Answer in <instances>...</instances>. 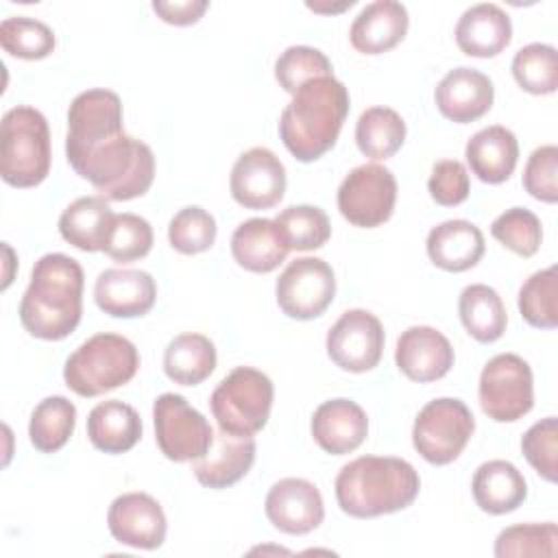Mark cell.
<instances>
[{"mask_svg": "<svg viewBox=\"0 0 558 558\" xmlns=\"http://www.w3.org/2000/svg\"><path fill=\"white\" fill-rule=\"evenodd\" d=\"M83 268L63 253L39 257L20 303L22 327L39 340H63L81 323Z\"/></svg>", "mask_w": 558, "mask_h": 558, "instance_id": "obj_1", "label": "cell"}, {"mask_svg": "<svg viewBox=\"0 0 558 558\" xmlns=\"http://www.w3.org/2000/svg\"><path fill=\"white\" fill-rule=\"evenodd\" d=\"M72 170L107 201L144 196L155 179V155L148 144L122 133L87 144H65Z\"/></svg>", "mask_w": 558, "mask_h": 558, "instance_id": "obj_2", "label": "cell"}, {"mask_svg": "<svg viewBox=\"0 0 558 558\" xmlns=\"http://www.w3.org/2000/svg\"><path fill=\"white\" fill-rule=\"evenodd\" d=\"M349 113V92L333 74L301 85L279 118L283 146L299 161H316L333 148Z\"/></svg>", "mask_w": 558, "mask_h": 558, "instance_id": "obj_3", "label": "cell"}, {"mask_svg": "<svg viewBox=\"0 0 558 558\" xmlns=\"http://www.w3.org/2000/svg\"><path fill=\"white\" fill-rule=\"evenodd\" d=\"M421 488L416 469L392 456H360L336 475V499L344 514L373 519L408 508Z\"/></svg>", "mask_w": 558, "mask_h": 558, "instance_id": "obj_4", "label": "cell"}, {"mask_svg": "<svg viewBox=\"0 0 558 558\" xmlns=\"http://www.w3.org/2000/svg\"><path fill=\"white\" fill-rule=\"evenodd\" d=\"M140 368L135 344L120 333L87 338L63 366L65 386L78 397H100L129 384Z\"/></svg>", "mask_w": 558, "mask_h": 558, "instance_id": "obj_5", "label": "cell"}, {"mask_svg": "<svg viewBox=\"0 0 558 558\" xmlns=\"http://www.w3.org/2000/svg\"><path fill=\"white\" fill-rule=\"evenodd\" d=\"M50 172L48 120L35 107L9 109L0 126V174L13 187H35Z\"/></svg>", "mask_w": 558, "mask_h": 558, "instance_id": "obj_6", "label": "cell"}, {"mask_svg": "<svg viewBox=\"0 0 558 558\" xmlns=\"http://www.w3.org/2000/svg\"><path fill=\"white\" fill-rule=\"evenodd\" d=\"M272 381L253 366H235L211 392L209 408L218 427L233 436H253L270 418Z\"/></svg>", "mask_w": 558, "mask_h": 558, "instance_id": "obj_7", "label": "cell"}, {"mask_svg": "<svg viewBox=\"0 0 558 558\" xmlns=\"http://www.w3.org/2000/svg\"><path fill=\"white\" fill-rule=\"evenodd\" d=\"M475 418L464 401L440 397L421 408L412 427V445L429 464L453 462L471 440Z\"/></svg>", "mask_w": 558, "mask_h": 558, "instance_id": "obj_8", "label": "cell"}, {"mask_svg": "<svg viewBox=\"0 0 558 558\" xmlns=\"http://www.w3.org/2000/svg\"><path fill=\"white\" fill-rule=\"evenodd\" d=\"M532 368L517 353H499L480 375V405L497 423H514L534 405Z\"/></svg>", "mask_w": 558, "mask_h": 558, "instance_id": "obj_9", "label": "cell"}, {"mask_svg": "<svg viewBox=\"0 0 558 558\" xmlns=\"http://www.w3.org/2000/svg\"><path fill=\"white\" fill-rule=\"evenodd\" d=\"M153 423L157 447L172 462L198 460L214 442L209 421L185 397L174 392H163L155 399Z\"/></svg>", "mask_w": 558, "mask_h": 558, "instance_id": "obj_10", "label": "cell"}, {"mask_svg": "<svg viewBox=\"0 0 558 558\" xmlns=\"http://www.w3.org/2000/svg\"><path fill=\"white\" fill-rule=\"evenodd\" d=\"M397 203V179L379 163L353 168L338 187V209L355 227L373 229L384 225Z\"/></svg>", "mask_w": 558, "mask_h": 558, "instance_id": "obj_11", "label": "cell"}, {"mask_svg": "<svg viewBox=\"0 0 558 558\" xmlns=\"http://www.w3.org/2000/svg\"><path fill=\"white\" fill-rule=\"evenodd\" d=\"M281 312L296 320L320 316L336 296V277L320 257H296L286 266L275 283Z\"/></svg>", "mask_w": 558, "mask_h": 558, "instance_id": "obj_12", "label": "cell"}, {"mask_svg": "<svg viewBox=\"0 0 558 558\" xmlns=\"http://www.w3.org/2000/svg\"><path fill=\"white\" fill-rule=\"evenodd\" d=\"M384 327L368 310H347L327 331V355L349 373L375 368L384 353Z\"/></svg>", "mask_w": 558, "mask_h": 558, "instance_id": "obj_13", "label": "cell"}, {"mask_svg": "<svg viewBox=\"0 0 558 558\" xmlns=\"http://www.w3.org/2000/svg\"><path fill=\"white\" fill-rule=\"evenodd\" d=\"M229 190L233 201L246 209L275 207L286 192V168L270 148H248L231 168Z\"/></svg>", "mask_w": 558, "mask_h": 558, "instance_id": "obj_14", "label": "cell"}, {"mask_svg": "<svg viewBox=\"0 0 558 558\" xmlns=\"http://www.w3.org/2000/svg\"><path fill=\"white\" fill-rule=\"evenodd\" d=\"M107 525L118 543L137 549L161 547L168 530L163 508L146 493L116 497L107 512Z\"/></svg>", "mask_w": 558, "mask_h": 558, "instance_id": "obj_15", "label": "cell"}, {"mask_svg": "<svg viewBox=\"0 0 558 558\" xmlns=\"http://www.w3.org/2000/svg\"><path fill=\"white\" fill-rule=\"evenodd\" d=\"M264 510L268 521L286 534H307L325 519L320 490L301 477H283L275 482L266 495Z\"/></svg>", "mask_w": 558, "mask_h": 558, "instance_id": "obj_16", "label": "cell"}, {"mask_svg": "<svg viewBox=\"0 0 558 558\" xmlns=\"http://www.w3.org/2000/svg\"><path fill=\"white\" fill-rule=\"evenodd\" d=\"M395 362L412 381H436L453 366V347L438 329L414 325L401 331L395 349Z\"/></svg>", "mask_w": 558, "mask_h": 558, "instance_id": "obj_17", "label": "cell"}, {"mask_svg": "<svg viewBox=\"0 0 558 558\" xmlns=\"http://www.w3.org/2000/svg\"><path fill=\"white\" fill-rule=\"evenodd\" d=\"M495 98L493 81L475 70L460 65L449 70L436 85L434 100L438 111L458 124H469L490 111Z\"/></svg>", "mask_w": 558, "mask_h": 558, "instance_id": "obj_18", "label": "cell"}, {"mask_svg": "<svg viewBox=\"0 0 558 558\" xmlns=\"http://www.w3.org/2000/svg\"><path fill=\"white\" fill-rule=\"evenodd\" d=\"M157 283L146 270L107 268L94 283L96 305L113 318H137L153 310Z\"/></svg>", "mask_w": 558, "mask_h": 558, "instance_id": "obj_19", "label": "cell"}, {"mask_svg": "<svg viewBox=\"0 0 558 558\" xmlns=\"http://www.w3.org/2000/svg\"><path fill=\"white\" fill-rule=\"evenodd\" d=\"M255 451L257 445L253 436H233L218 429L214 432V442L207 453L194 460V477L205 488H229L251 471L255 462Z\"/></svg>", "mask_w": 558, "mask_h": 558, "instance_id": "obj_20", "label": "cell"}, {"mask_svg": "<svg viewBox=\"0 0 558 558\" xmlns=\"http://www.w3.org/2000/svg\"><path fill=\"white\" fill-rule=\"evenodd\" d=\"M366 434V412L351 399H329L312 414V436L325 453H351L364 442Z\"/></svg>", "mask_w": 558, "mask_h": 558, "instance_id": "obj_21", "label": "cell"}, {"mask_svg": "<svg viewBox=\"0 0 558 558\" xmlns=\"http://www.w3.org/2000/svg\"><path fill=\"white\" fill-rule=\"evenodd\" d=\"M122 131V100L116 92L94 87L72 100L65 144H87Z\"/></svg>", "mask_w": 558, "mask_h": 558, "instance_id": "obj_22", "label": "cell"}, {"mask_svg": "<svg viewBox=\"0 0 558 558\" xmlns=\"http://www.w3.org/2000/svg\"><path fill=\"white\" fill-rule=\"evenodd\" d=\"M408 24V9L401 2L375 0L357 13L349 28V39L362 54H381L405 37Z\"/></svg>", "mask_w": 558, "mask_h": 558, "instance_id": "obj_23", "label": "cell"}, {"mask_svg": "<svg viewBox=\"0 0 558 558\" xmlns=\"http://www.w3.org/2000/svg\"><path fill=\"white\" fill-rule=\"evenodd\" d=\"M512 39V22L508 13L493 4L480 2L469 7L456 24V44L469 57H497Z\"/></svg>", "mask_w": 558, "mask_h": 558, "instance_id": "obj_24", "label": "cell"}, {"mask_svg": "<svg viewBox=\"0 0 558 558\" xmlns=\"http://www.w3.org/2000/svg\"><path fill=\"white\" fill-rule=\"evenodd\" d=\"M471 172L490 185L504 183L517 168L519 142L514 133L501 124L480 129L464 148Z\"/></svg>", "mask_w": 558, "mask_h": 558, "instance_id": "obj_25", "label": "cell"}, {"mask_svg": "<svg viewBox=\"0 0 558 558\" xmlns=\"http://www.w3.org/2000/svg\"><path fill=\"white\" fill-rule=\"evenodd\" d=\"M484 235L480 227L469 220H445L427 235V255L434 266L462 272L473 268L484 255Z\"/></svg>", "mask_w": 558, "mask_h": 558, "instance_id": "obj_26", "label": "cell"}, {"mask_svg": "<svg viewBox=\"0 0 558 558\" xmlns=\"http://www.w3.org/2000/svg\"><path fill=\"white\" fill-rule=\"evenodd\" d=\"M288 251V244L270 218L244 220L231 235L233 259L251 272H272L286 259Z\"/></svg>", "mask_w": 558, "mask_h": 558, "instance_id": "obj_27", "label": "cell"}, {"mask_svg": "<svg viewBox=\"0 0 558 558\" xmlns=\"http://www.w3.org/2000/svg\"><path fill=\"white\" fill-rule=\"evenodd\" d=\"M473 499L488 514L517 510L527 497V484L521 471L508 460H488L477 466L471 482Z\"/></svg>", "mask_w": 558, "mask_h": 558, "instance_id": "obj_28", "label": "cell"}, {"mask_svg": "<svg viewBox=\"0 0 558 558\" xmlns=\"http://www.w3.org/2000/svg\"><path fill=\"white\" fill-rule=\"evenodd\" d=\"M87 438L105 453H124L142 438V418L124 401H100L87 416Z\"/></svg>", "mask_w": 558, "mask_h": 558, "instance_id": "obj_29", "label": "cell"}, {"mask_svg": "<svg viewBox=\"0 0 558 558\" xmlns=\"http://www.w3.org/2000/svg\"><path fill=\"white\" fill-rule=\"evenodd\" d=\"M113 211L102 196H81L70 203L59 218L61 238L85 253L105 251Z\"/></svg>", "mask_w": 558, "mask_h": 558, "instance_id": "obj_30", "label": "cell"}, {"mask_svg": "<svg viewBox=\"0 0 558 558\" xmlns=\"http://www.w3.org/2000/svg\"><path fill=\"white\" fill-rule=\"evenodd\" d=\"M460 320L471 338L477 342H495L506 331V307L495 288L486 283H471L458 299Z\"/></svg>", "mask_w": 558, "mask_h": 558, "instance_id": "obj_31", "label": "cell"}, {"mask_svg": "<svg viewBox=\"0 0 558 558\" xmlns=\"http://www.w3.org/2000/svg\"><path fill=\"white\" fill-rule=\"evenodd\" d=\"M216 368V347L203 333H179L163 351L166 375L181 386L205 381Z\"/></svg>", "mask_w": 558, "mask_h": 558, "instance_id": "obj_32", "label": "cell"}, {"mask_svg": "<svg viewBox=\"0 0 558 558\" xmlns=\"http://www.w3.org/2000/svg\"><path fill=\"white\" fill-rule=\"evenodd\" d=\"M405 140V122L390 107H371L362 111L355 124V144L368 159L392 157Z\"/></svg>", "mask_w": 558, "mask_h": 558, "instance_id": "obj_33", "label": "cell"}, {"mask_svg": "<svg viewBox=\"0 0 558 558\" xmlns=\"http://www.w3.org/2000/svg\"><path fill=\"white\" fill-rule=\"evenodd\" d=\"M76 425V408L70 399L54 395L39 401L31 414L28 436L37 451L54 453L70 440Z\"/></svg>", "mask_w": 558, "mask_h": 558, "instance_id": "obj_34", "label": "cell"}, {"mask_svg": "<svg viewBox=\"0 0 558 558\" xmlns=\"http://www.w3.org/2000/svg\"><path fill=\"white\" fill-rule=\"evenodd\" d=\"M275 225L290 251L320 248L331 235L329 218L316 205H290L275 218Z\"/></svg>", "mask_w": 558, "mask_h": 558, "instance_id": "obj_35", "label": "cell"}, {"mask_svg": "<svg viewBox=\"0 0 558 558\" xmlns=\"http://www.w3.org/2000/svg\"><path fill=\"white\" fill-rule=\"evenodd\" d=\"M519 312L523 320L538 329L558 325V268L549 266L525 279L519 290Z\"/></svg>", "mask_w": 558, "mask_h": 558, "instance_id": "obj_36", "label": "cell"}, {"mask_svg": "<svg viewBox=\"0 0 558 558\" xmlns=\"http://www.w3.org/2000/svg\"><path fill=\"white\" fill-rule=\"evenodd\" d=\"M512 76L521 89L543 96L558 87V52L549 44H527L512 59Z\"/></svg>", "mask_w": 558, "mask_h": 558, "instance_id": "obj_37", "label": "cell"}, {"mask_svg": "<svg viewBox=\"0 0 558 558\" xmlns=\"http://www.w3.org/2000/svg\"><path fill=\"white\" fill-rule=\"evenodd\" d=\"M0 44L11 57L37 61L54 50L57 39L48 24L26 15H13L0 24Z\"/></svg>", "mask_w": 558, "mask_h": 558, "instance_id": "obj_38", "label": "cell"}, {"mask_svg": "<svg viewBox=\"0 0 558 558\" xmlns=\"http://www.w3.org/2000/svg\"><path fill=\"white\" fill-rule=\"evenodd\" d=\"M216 233V218L198 205L179 209L168 225L170 246L183 255H196L211 248Z\"/></svg>", "mask_w": 558, "mask_h": 558, "instance_id": "obj_39", "label": "cell"}, {"mask_svg": "<svg viewBox=\"0 0 558 558\" xmlns=\"http://www.w3.org/2000/svg\"><path fill=\"white\" fill-rule=\"evenodd\" d=\"M153 248V227L137 214H116L105 242V253L120 264L142 259Z\"/></svg>", "mask_w": 558, "mask_h": 558, "instance_id": "obj_40", "label": "cell"}, {"mask_svg": "<svg viewBox=\"0 0 558 558\" xmlns=\"http://www.w3.org/2000/svg\"><path fill=\"white\" fill-rule=\"evenodd\" d=\"M490 233L497 242L521 257H532L543 240L541 220L525 207H510L499 214L490 225Z\"/></svg>", "mask_w": 558, "mask_h": 558, "instance_id": "obj_41", "label": "cell"}, {"mask_svg": "<svg viewBox=\"0 0 558 558\" xmlns=\"http://www.w3.org/2000/svg\"><path fill=\"white\" fill-rule=\"evenodd\" d=\"M556 523H519L499 532L495 541V556H556Z\"/></svg>", "mask_w": 558, "mask_h": 558, "instance_id": "obj_42", "label": "cell"}, {"mask_svg": "<svg viewBox=\"0 0 558 558\" xmlns=\"http://www.w3.org/2000/svg\"><path fill=\"white\" fill-rule=\"evenodd\" d=\"M331 74V61L325 57V52L312 46H290L279 54L275 63V78L288 94H294L312 78Z\"/></svg>", "mask_w": 558, "mask_h": 558, "instance_id": "obj_43", "label": "cell"}, {"mask_svg": "<svg viewBox=\"0 0 558 558\" xmlns=\"http://www.w3.org/2000/svg\"><path fill=\"white\" fill-rule=\"evenodd\" d=\"M521 451L543 480L556 482V477H558V421H556V416H547V418L534 423L521 438Z\"/></svg>", "mask_w": 558, "mask_h": 558, "instance_id": "obj_44", "label": "cell"}, {"mask_svg": "<svg viewBox=\"0 0 558 558\" xmlns=\"http://www.w3.org/2000/svg\"><path fill=\"white\" fill-rule=\"evenodd\" d=\"M523 187L536 201H558V146L545 144L532 150L523 170Z\"/></svg>", "mask_w": 558, "mask_h": 558, "instance_id": "obj_45", "label": "cell"}, {"mask_svg": "<svg viewBox=\"0 0 558 558\" xmlns=\"http://www.w3.org/2000/svg\"><path fill=\"white\" fill-rule=\"evenodd\" d=\"M427 190L429 196L442 207H456L464 203L471 192V181L464 163L458 159L436 161L427 181Z\"/></svg>", "mask_w": 558, "mask_h": 558, "instance_id": "obj_46", "label": "cell"}, {"mask_svg": "<svg viewBox=\"0 0 558 558\" xmlns=\"http://www.w3.org/2000/svg\"><path fill=\"white\" fill-rule=\"evenodd\" d=\"M209 9L207 0H181V2H163V0H155L153 2V11L168 24L174 26H190L196 24L203 13Z\"/></svg>", "mask_w": 558, "mask_h": 558, "instance_id": "obj_47", "label": "cell"}, {"mask_svg": "<svg viewBox=\"0 0 558 558\" xmlns=\"http://www.w3.org/2000/svg\"><path fill=\"white\" fill-rule=\"evenodd\" d=\"M353 4H355V0H342L338 4H333V2L331 4L329 2H307V9H312L316 13H340V11H344Z\"/></svg>", "mask_w": 558, "mask_h": 558, "instance_id": "obj_48", "label": "cell"}]
</instances>
